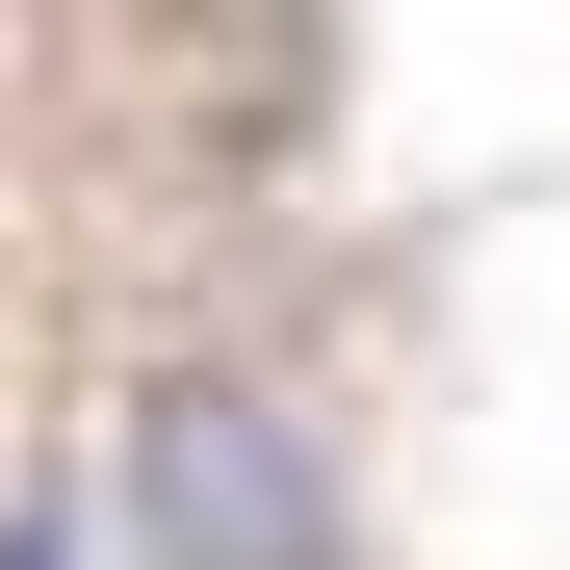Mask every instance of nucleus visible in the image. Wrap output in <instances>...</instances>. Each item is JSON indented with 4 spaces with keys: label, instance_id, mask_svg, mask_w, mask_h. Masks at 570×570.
Masks as SVG:
<instances>
[{
    "label": "nucleus",
    "instance_id": "1",
    "mask_svg": "<svg viewBox=\"0 0 570 570\" xmlns=\"http://www.w3.org/2000/svg\"><path fill=\"white\" fill-rule=\"evenodd\" d=\"M130 570H363V493L285 363H156L130 390Z\"/></svg>",
    "mask_w": 570,
    "mask_h": 570
},
{
    "label": "nucleus",
    "instance_id": "2",
    "mask_svg": "<svg viewBox=\"0 0 570 570\" xmlns=\"http://www.w3.org/2000/svg\"><path fill=\"white\" fill-rule=\"evenodd\" d=\"M0 570H78V519H52V493H0Z\"/></svg>",
    "mask_w": 570,
    "mask_h": 570
}]
</instances>
